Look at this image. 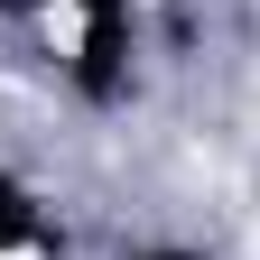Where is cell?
<instances>
[{
  "instance_id": "6da1fadb",
  "label": "cell",
  "mask_w": 260,
  "mask_h": 260,
  "mask_svg": "<svg viewBox=\"0 0 260 260\" xmlns=\"http://www.w3.org/2000/svg\"><path fill=\"white\" fill-rule=\"evenodd\" d=\"M75 10V93L93 112L130 103V56H140V0H65Z\"/></svg>"
},
{
  "instance_id": "7a4b0ae2",
  "label": "cell",
  "mask_w": 260,
  "mask_h": 260,
  "mask_svg": "<svg viewBox=\"0 0 260 260\" xmlns=\"http://www.w3.org/2000/svg\"><path fill=\"white\" fill-rule=\"evenodd\" d=\"M38 242H47V195L28 186L19 168H0V260H19Z\"/></svg>"
},
{
  "instance_id": "3957f363",
  "label": "cell",
  "mask_w": 260,
  "mask_h": 260,
  "mask_svg": "<svg viewBox=\"0 0 260 260\" xmlns=\"http://www.w3.org/2000/svg\"><path fill=\"white\" fill-rule=\"evenodd\" d=\"M47 10H65V0H0V19H10V28H28V19H47Z\"/></svg>"
},
{
  "instance_id": "277c9868",
  "label": "cell",
  "mask_w": 260,
  "mask_h": 260,
  "mask_svg": "<svg viewBox=\"0 0 260 260\" xmlns=\"http://www.w3.org/2000/svg\"><path fill=\"white\" fill-rule=\"evenodd\" d=\"M140 260H214V251H195V242H149Z\"/></svg>"
}]
</instances>
